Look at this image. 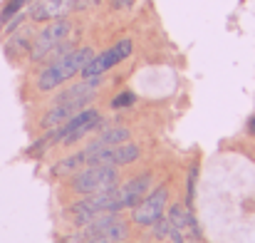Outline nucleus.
I'll return each instance as SVG.
<instances>
[{
	"label": "nucleus",
	"mask_w": 255,
	"mask_h": 243,
	"mask_svg": "<svg viewBox=\"0 0 255 243\" xmlns=\"http://www.w3.org/2000/svg\"><path fill=\"white\" fill-rule=\"evenodd\" d=\"M92 57H94V50L92 47H77V50H70L67 55L47 62V67L37 77V89L52 92L55 87H60V84H65L67 80H72L75 75H80L82 67Z\"/></svg>",
	"instance_id": "f257e3e1"
},
{
	"label": "nucleus",
	"mask_w": 255,
	"mask_h": 243,
	"mask_svg": "<svg viewBox=\"0 0 255 243\" xmlns=\"http://www.w3.org/2000/svg\"><path fill=\"white\" fill-rule=\"evenodd\" d=\"M70 186L85 196L99 194V191L119 186V171H117V166H109V164H87V169L77 171V176H72Z\"/></svg>",
	"instance_id": "f03ea898"
},
{
	"label": "nucleus",
	"mask_w": 255,
	"mask_h": 243,
	"mask_svg": "<svg viewBox=\"0 0 255 243\" xmlns=\"http://www.w3.org/2000/svg\"><path fill=\"white\" fill-rule=\"evenodd\" d=\"M70 30H72V22H70V20H65V17L50 20V25H45V27L37 32V37L32 40V45H30V60H32V62L45 60V57L50 55V50H55L60 42L67 40Z\"/></svg>",
	"instance_id": "7ed1b4c3"
},
{
	"label": "nucleus",
	"mask_w": 255,
	"mask_h": 243,
	"mask_svg": "<svg viewBox=\"0 0 255 243\" xmlns=\"http://www.w3.org/2000/svg\"><path fill=\"white\" fill-rule=\"evenodd\" d=\"M166 199H169V184H161L156 186L154 191H149L136 206H134V224L136 226H151L156 219L164 216V209H166Z\"/></svg>",
	"instance_id": "20e7f679"
},
{
	"label": "nucleus",
	"mask_w": 255,
	"mask_h": 243,
	"mask_svg": "<svg viewBox=\"0 0 255 243\" xmlns=\"http://www.w3.org/2000/svg\"><path fill=\"white\" fill-rule=\"evenodd\" d=\"M131 52H134V45H131V40H129V37H124V40H119L114 47H109L107 52L94 55L85 67H82V72H80V75H82V77H97V75H104V72H107V70H112L114 65L124 62Z\"/></svg>",
	"instance_id": "39448f33"
},
{
	"label": "nucleus",
	"mask_w": 255,
	"mask_h": 243,
	"mask_svg": "<svg viewBox=\"0 0 255 243\" xmlns=\"http://www.w3.org/2000/svg\"><path fill=\"white\" fill-rule=\"evenodd\" d=\"M72 7H80V0H32L30 17L37 22L57 20V17H65Z\"/></svg>",
	"instance_id": "423d86ee"
},
{
	"label": "nucleus",
	"mask_w": 255,
	"mask_h": 243,
	"mask_svg": "<svg viewBox=\"0 0 255 243\" xmlns=\"http://www.w3.org/2000/svg\"><path fill=\"white\" fill-rule=\"evenodd\" d=\"M151 191V174L144 171L134 179H129L124 186H119V194H122V204L124 209H134L146 194Z\"/></svg>",
	"instance_id": "0eeeda50"
},
{
	"label": "nucleus",
	"mask_w": 255,
	"mask_h": 243,
	"mask_svg": "<svg viewBox=\"0 0 255 243\" xmlns=\"http://www.w3.org/2000/svg\"><path fill=\"white\" fill-rule=\"evenodd\" d=\"M166 219H169L171 229H178L181 234H183V231H191L188 236L201 239V229H198V224H196V219H193V211H191L188 206L173 204L169 209V214H166Z\"/></svg>",
	"instance_id": "6e6552de"
},
{
	"label": "nucleus",
	"mask_w": 255,
	"mask_h": 243,
	"mask_svg": "<svg viewBox=\"0 0 255 243\" xmlns=\"http://www.w3.org/2000/svg\"><path fill=\"white\" fill-rule=\"evenodd\" d=\"M80 109L75 104H67V102H55V107L42 117V127L45 129H55V127H62L70 117H75Z\"/></svg>",
	"instance_id": "1a4fd4ad"
},
{
	"label": "nucleus",
	"mask_w": 255,
	"mask_h": 243,
	"mask_svg": "<svg viewBox=\"0 0 255 243\" xmlns=\"http://www.w3.org/2000/svg\"><path fill=\"white\" fill-rule=\"evenodd\" d=\"M124 142H129V129L127 127H114V129L102 132L87 149H107V147H117V144H124Z\"/></svg>",
	"instance_id": "9d476101"
},
{
	"label": "nucleus",
	"mask_w": 255,
	"mask_h": 243,
	"mask_svg": "<svg viewBox=\"0 0 255 243\" xmlns=\"http://www.w3.org/2000/svg\"><path fill=\"white\" fill-rule=\"evenodd\" d=\"M30 50V35L27 32H17L15 37H10L7 42H5V52L10 55V57H17V55H22V52H27Z\"/></svg>",
	"instance_id": "9b49d317"
},
{
	"label": "nucleus",
	"mask_w": 255,
	"mask_h": 243,
	"mask_svg": "<svg viewBox=\"0 0 255 243\" xmlns=\"http://www.w3.org/2000/svg\"><path fill=\"white\" fill-rule=\"evenodd\" d=\"M80 166H85V154L82 152L75 154V157H70V159H65V162H60L52 169V174L55 176H70V174H77Z\"/></svg>",
	"instance_id": "f8f14e48"
},
{
	"label": "nucleus",
	"mask_w": 255,
	"mask_h": 243,
	"mask_svg": "<svg viewBox=\"0 0 255 243\" xmlns=\"http://www.w3.org/2000/svg\"><path fill=\"white\" fill-rule=\"evenodd\" d=\"M27 2H32V0H7V5H5V7H2V12H0V22L5 25L12 15H17V12H20Z\"/></svg>",
	"instance_id": "ddd939ff"
},
{
	"label": "nucleus",
	"mask_w": 255,
	"mask_h": 243,
	"mask_svg": "<svg viewBox=\"0 0 255 243\" xmlns=\"http://www.w3.org/2000/svg\"><path fill=\"white\" fill-rule=\"evenodd\" d=\"M196 176H198V166L193 164L191 169H188V184H186V206L191 209L193 206V191H196Z\"/></svg>",
	"instance_id": "4468645a"
},
{
	"label": "nucleus",
	"mask_w": 255,
	"mask_h": 243,
	"mask_svg": "<svg viewBox=\"0 0 255 243\" xmlns=\"http://www.w3.org/2000/svg\"><path fill=\"white\" fill-rule=\"evenodd\" d=\"M134 99H136V97H134V92H122L119 97H114V99H112V107H114V109H124V107H131V104H134Z\"/></svg>",
	"instance_id": "2eb2a0df"
},
{
	"label": "nucleus",
	"mask_w": 255,
	"mask_h": 243,
	"mask_svg": "<svg viewBox=\"0 0 255 243\" xmlns=\"http://www.w3.org/2000/svg\"><path fill=\"white\" fill-rule=\"evenodd\" d=\"M151 226H154V234H156V239H164V236H169V231H171L169 219H164V216H161V219H156Z\"/></svg>",
	"instance_id": "dca6fc26"
},
{
	"label": "nucleus",
	"mask_w": 255,
	"mask_h": 243,
	"mask_svg": "<svg viewBox=\"0 0 255 243\" xmlns=\"http://www.w3.org/2000/svg\"><path fill=\"white\" fill-rule=\"evenodd\" d=\"M169 236H171V241H173V243H183V234H181L178 229H171Z\"/></svg>",
	"instance_id": "f3484780"
},
{
	"label": "nucleus",
	"mask_w": 255,
	"mask_h": 243,
	"mask_svg": "<svg viewBox=\"0 0 255 243\" xmlns=\"http://www.w3.org/2000/svg\"><path fill=\"white\" fill-rule=\"evenodd\" d=\"M62 243H85V239H82V234H72V236L62 239Z\"/></svg>",
	"instance_id": "a211bd4d"
},
{
	"label": "nucleus",
	"mask_w": 255,
	"mask_h": 243,
	"mask_svg": "<svg viewBox=\"0 0 255 243\" xmlns=\"http://www.w3.org/2000/svg\"><path fill=\"white\" fill-rule=\"evenodd\" d=\"M112 5L114 7H129V5H134V0H112Z\"/></svg>",
	"instance_id": "6ab92c4d"
},
{
	"label": "nucleus",
	"mask_w": 255,
	"mask_h": 243,
	"mask_svg": "<svg viewBox=\"0 0 255 243\" xmlns=\"http://www.w3.org/2000/svg\"><path fill=\"white\" fill-rule=\"evenodd\" d=\"M248 127H251V132H253V134H255V117H253V119H251V122H248Z\"/></svg>",
	"instance_id": "aec40b11"
}]
</instances>
